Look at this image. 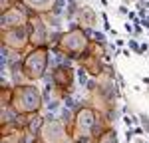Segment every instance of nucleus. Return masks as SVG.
I'll return each mask as SVG.
<instances>
[{"label":"nucleus","mask_w":149,"mask_h":143,"mask_svg":"<svg viewBox=\"0 0 149 143\" xmlns=\"http://www.w3.org/2000/svg\"><path fill=\"white\" fill-rule=\"evenodd\" d=\"M92 44H93V40L88 36V32L81 26H72L68 32H62L58 44L52 46L50 50H58L64 56H68V58H72L76 62V60H81L90 54Z\"/></svg>","instance_id":"obj_1"},{"label":"nucleus","mask_w":149,"mask_h":143,"mask_svg":"<svg viewBox=\"0 0 149 143\" xmlns=\"http://www.w3.org/2000/svg\"><path fill=\"white\" fill-rule=\"evenodd\" d=\"M18 113L30 115V113H40L44 109V94L34 82L14 85V95L10 103Z\"/></svg>","instance_id":"obj_2"},{"label":"nucleus","mask_w":149,"mask_h":143,"mask_svg":"<svg viewBox=\"0 0 149 143\" xmlns=\"http://www.w3.org/2000/svg\"><path fill=\"white\" fill-rule=\"evenodd\" d=\"M50 48L42 46V48H30L24 52V60H22V72L24 78L28 82H40L48 76V66H50Z\"/></svg>","instance_id":"obj_3"},{"label":"nucleus","mask_w":149,"mask_h":143,"mask_svg":"<svg viewBox=\"0 0 149 143\" xmlns=\"http://www.w3.org/2000/svg\"><path fill=\"white\" fill-rule=\"evenodd\" d=\"M102 111H97L93 106H90V101H84L74 115V125H72V139L74 137H92L93 125L100 117Z\"/></svg>","instance_id":"obj_4"},{"label":"nucleus","mask_w":149,"mask_h":143,"mask_svg":"<svg viewBox=\"0 0 149 143\" xmlns=\"http://www.w3.org/2000/svg\"><path fill=\"white\" fill-rule=\"evenodd\" d=\"M44 127L40 131V139L44 143H72V133L68 131V127L64 125V121L58 117L56 113L48 111Z\"/></svg>","instance_id":"obj_5"},{"label":"nucleus","mask_w":149,"mask_h":143,"mask_svg":"<svg viewBox=\"0 0 149 143\" xmlns=\"http://www.w3.org/2000/svg\"><path fill=\"white\" fill-rule=\"evenodd\" d=\"M74 78H76V70L72 68V64H64V66H58L50 70V78H44L48 82H52L56 85L58 94L62 97H66L70 94H76V87H74Z\"/></svg>","instance_id":"obj_6"},{"label":"nucleus","mask_w":149,"mask_h":143,"mask_svg":"<svg viewBox=\"0 0 149 143\" xmlns=\"http://www.w3.org/2000/svg\"><path fill=\"white\" fill-rule=\"evenodd\" d=\"M2 46H8L18 52H26L28 48H32L30 46V24L2 30Z\"/></svg>","instance_id":"obj_7"},{"label":"nucleus","mask_w":149,"mask_h":143,"mask_svg":"<svg viewBox=\"0 0 149 143\" xmlns=\"http://www.w3.org/2000/svg\"><path fill=\"white\" fill-rule=\"evenodd\" d=\"M30 46L32 48H50V26H48L40 14L32 12L30 14Z\"/></svg>","instance_id":"obj_8"},{"label":"nucleus","mask_w":149,"mask_h":143,"mask_svg":"<svg viewBox=\"0 0 149 143\" xmlns=\"http://www.w3.org/2000/svg\"><path fill=\"white\" fill-rule=\"evenodd\" d=\"M34 10H28L24 4H16L8 10L2 12V18H0V30H10V28H18L24 24L30 22V14Z\"/></svg>","instance_id":"obj_9"},{"label":"nucleus","mask_w":149,"mask_h":143,"mask_svg":"<svg viewBox=\"0 0 149 143\" xmlns=\"http://www.w3.org/2000/svg\"><path fill=\"white\" fill-rule=\"evenodd\" d=\"M44 121H46V117L42 113H30L28 115V123H26V131L36 135V137H40V131L44 127Z\"/></svg>","instance_id":"obj_10"},{"label":"nucleus","mask_w":149,"mask_h":143,"mask_svg":"<svg viewBox=\"0 0 149 143\" xmlns=\"http://www.w3.org/2000/svg\"><path fill=\"white\" fill-rule=\"evenodd\" d=\"M95 22H97L95 12H93L90 6H81L80 8V24H81V28H84V30H90V28L95 26Z\"/></svg>","instance_id":"obj_11"},{"label":"nucleus","mask_w":149,"mask_h":143,"mask_svg":"<svg viewBox=\"0 0 149 143\" xmlns=\"http://www.w3.org/2000/svg\"><path fill=\"white\" fill-rule=\"evenodd\" d=\"M95 143H119V137H117V129H115L113 125L111 127H107V129L103 131L102 135L95 139Z\"/></svg>","instance_id":"obj_12"},{"label":"nucleus","mask_w":149,"mask_h":143,"mask_svg":"<svg viewBox=\"0 0 149 143\" xmlns=\"http://www.w3.org/2000/svg\"><path fill=\"white\" fill-rule=\"evenodd\" d=\"M76 78H78L80 87H86V85H88V82H90V74H88V70H86L81 64H80V68L76 70Z\"/></svg>","instance_id":"obj_13"},{"label":"nucleus","mask_w":149,"mask_h":143,"mask_svg":"<svg viewBox=\"0 0 149 143\" xmlns=\"http://www.w3.org/2000/svg\"><path fill=\"white\" fill-rule=\"evenodd\" d=\"M127 46H129V50H131L133 54L141 56V44L137 42V38H129V40H127Z\"/></svg>","instance_id":"obj_14"},{"label":"nucleus","mask_w":149,"mask_h":143,"mask_svg":"<svg viewBox=\"0 0 149 143\" xmlns=\"http://www.w3.org/2000/svg\"><path fill=\"white\" fill-rule=\"evenodd\" d=\"M137 117H139V123L143 125L145 133L149 135V113H145V111H137Z\"/></svg>","instance_id":"obj_15"},{"label":"nucleus","mask_w":149,"mask_h":143,"mask_svg":"<svg viewBox=\"0 0 149 143\" xmlns=\"http://www.w3.org/2000/svg\"><path fill=\"white\" fill-rule=\"evenodd\" d=\"M72 143H95L93 137H74Z\"/></svg>","instance_id":"obj_16"},{"label":"nucleus","mask_w":149,"mask_h":143,"mask_svg":"<svg viewBox=\"0 0 149 143\" xmlns=\"http://www.w3.org/2000/svg\"><path fill=\"white\" fill-rule=\"evenodd\" d=\"M102 20H103V30H105V32H109V30H111V26H109V20H107V14H105V12H102Z\"/></svg>","instance_id":"obj_17"},{"label":"nucleus","mask_w":149,"mask_h":143,"mask_svg":"<svg viewBox=\"0 0 149 143\" xmlns=\"http://www.w3.org/2000/svg\"><path fill=\"white\" fill-rule=\"evenodd\" d=\"M117 14H121V16H125V18H127V14H129V8H127V4H121V6L117 8Z\"/></svg>","instance_id":"obj_18"},{"label":"nucleus","mask_w":149,"mask_h":143,"mask_svg":"<svg viewBox=\"0 0 149 143\" xmlns=\"http://www.w3.org/2000/svg\"><path fill=\"white\" fill-rule=\"evenodd\" d=\"M123 30H125L127 34L131 36V34H133V22H129V20H127V22L123 24Z\"/></svg>","instance_id":"obj_19"},{"label":"nucleus","mask_w":149,"mask_h":143,"mask_svg":"<svg viewBox=\"0 0 149 143\" xmlns=\"http://www.w3.org/2000/svg\"><path fill=\"white\" fill-rule=\"evenodd\" d=\"M125 113H131V107L127 106V103H123L121 106V115H125Z\"/></svg>","instance_id":"obj_20"},{"label":"nucleus","mask_w":149,"mask_h":143,"mask_svg":"<svg viewBox=\"0 0 149 143\" xmlns=\"http://www.w3.org/2000/svg\"><path fill=\"white\" fill-rule=\"evenodd\" d=\"M121 54H123L125 58H131V56H133V52H131L129 48H123V50H121Z\"/></svg>","instance_id":"obj_21"},{"label":"nucleus","mask_w":149,"mask_h":143,"mask_svg":"<svg viewBox=\"0 0 149 143\" xmlns=\"http://www.w3.org/2000/svg\"><path fill=\"white\" fill-rule=\"evenodd\" d=\"M149 52V44L147 42H141V54H147Z\"/></svg>","instance_id":"obj_22"},{"label":"nucleus","mask_w":149,"mask_h":143,"mask_svg":"<svg viewBox=\"0 0 149 143\" xmlns=\"http://www.w3.org/2000/svg\"><path fill=\"white\" fill-rule=\"evenodd\" d=\"M133 143H147V139H145L143 135H137V137L133 139Z\"/></svg>","instance_id":"obj_23"},{"label":"nucleus","mask_w":149,"mask_h":143,"mask_svg":"<svg viewBox=\"0 0 149 143\" xmlns=\"http://www.w3.org/2000/svg\"><path fill=\"white\" fill-rule=\"evenodd\" d=\"M115 46H117V48H125V40L117 38V40H115Z\"/></svg>","instance_id":"obj_24"},{"label":"nucleus","mask_w":149,"mask_h":143,"mask_svg":"<svg viewBox=\"0 0 149 143\" xmlns=\"http://www.w3.org/2000/svg\"><path fill=\"white\" fill-rule=\"evenodd\" d=\"M141 82L145 83V85H149V78H143V80H141Z\"/></svg>","instance_id":"obj_25"},{"label":"nucleus","mask_w":149,"mask_h":143,"mask_svg":"<svg viewBox=\"0 0 149 143\" xmlns=\"http://www.w3.org/2000/svg\"><path fill=\"white\" fill-rule=\"evenodd\" d=\"M100 2H102L103 6H107V0H100Z\"/></svg>","instance_id":"obj_26"},{"label":"nucleus","mask_w":149,"mask_h":143,"mask_svg":"<svg viewBox=\"0 0 149 143\" xmlns=\"http://www.w3.org/2000/svg\"><path fill=\"white\" fill-rule=\"evenodd\" d=\"M145 8H147V12H149V0H147V2H145Z\"/></svg>","instance_id":"obj_27"},{"label":"nucleus","mask_w":149,"mask_h":143,"mask_svg":"<svg viewBox=\"0 0 149 143\" xmlns=\"http://www.w3.org/2000/svg\"><path fill=\"white\" fill-rule=\"evenodd\" d=\"M137 2H139V4H145V2H147V0H137Z\"/></svg>","instance_id":"obj_28"},{"label":"nucleus","mask_w":149,"mask_h":143,"mask_svg":"<svg viewBox=\"0 0 149 143\" xmlns=\"http://www.w3.org/2000/svg\"><path fill=\"white\" fill-rule=\"evenodd\" d=\"M127 2H133V0H123V4H127Z\"/></svg>","instance_id":"obj_29"},{"label":"nucleus","mask_w":149,"mask_h":143,"mask_svg":"<svg viewBox=\"0 0 149 143\" xmlns=\"http://www.w3.org/2000/svg\"><path fill=\"white\" fill-rule=\"evenodd\" d=\"M147 40H149V30H147Z\"/></svg>","instance_id":"obj_30"},{"label":"nucleus","mask_w":149,"mask_h":143,"mask_svg":"<svg viewBox=\"0 0 149 143\" xmlns=\"http://www.w3.org/2000/svg\"><path fill=\"white\" fill-rule=\"evenodd\" d=\"M2 143H8V141H4V139H2Z\"/></svg>","instance_id":"obj_31"}]
</instances>
